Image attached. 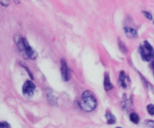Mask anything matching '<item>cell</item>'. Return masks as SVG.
Wrapping results in <instances>:
<instances>
[{"instance_id": "cell-4", "label": "cell", "mask_w": 154, "mask_h": 128, "mask_svg": "<svg viewBox=\"0 0 154 128\" xmlns=\"http://www.w3.org/2000/svg\"><path fill=\"white\" fill-rule=\"evenodd\" d=\"M35 85L31 81H26L23 86V93L27 96H32L34 93Z\"/></svg>"}, {"instance_id": "cell-14", "label": "cell", "mask_w": 154, "mask_h": 128, "mask_svg": "<svg viewBox=\"0 0 154 128\" xmlns=\"http://www.w3.org/2000/svg\"><path fill=\"white\" fill-rule=\"evenodd\" d=\"M144 15H145L146 17H147V19L152 20V15L150 14V13H148V12H147V11H144Z\"/></svg>"}, {"instance_id": "cell-2", "label": "cell", "mask_w": 154, "mask_h": 128, "mask_svg": "<svg viewBox=\"0 0 154 128\" xmlns=\"http://www.w3.org/2000/svg\"><path fill=\"white\" fill-rule=\"evenodd\" d=\"M17 48L20 50L21 54L26 59H31L35 60L37 57V53L32 48L27 40L24 38H21L17 42Z\"/></svg>"}, {"instance_id": "cell-11", "label": "cell", "mask_w": 154, "mask_h": 128, "mask_svg": "<svg viewBox=\"0 0 154 128\" xmlns=\"http://www.w3.org/2000/svg\"><path fill=\"white\" fill-rule=\"evenodd\" d=\"M147 111H148L149 114L151 115H154V105L153 104H150L147 105Z\"/></svg>"}, {"instance_id": "cell-15", "label": "cell", "mask_w": 154, "mask_h": 128, "mask_svg": "<svg viewBox=\"0 0 154 128\" xmlns=\"http://www.w3.org/2000/svg\"><path fill=\"white\" fill-rule=\"evenodd\" d=\"M153 70H154V62L153 63Z\"/></svg>"}, {"instance_id": "cell-3", "label": "cell", "mask_w": 154, "mask_h": 128, "mask_svg": "<svg viewBox=\"0 0 154 128\" xmlns=\"http://www.w3.org/2000/svg\"><path fill=\"white\" fill-rule=\"evenodd\" d=\"M139 53L144 61H150L154 57V50L153 47L147 41H145L139 48Z\"/></svg>"}, {"instance_id": "cell-9", "label": "cell", "mask_w": 154, "mask_h": 128, "mask_svg": "<svg viewBox=\"0 0 154 128\" xmlns=\"http://www.w3.org/2000/svg\"><path fill=\"white\" fill-rule=\"evenodd\" d=\"M129 118H130L131 121H132L133 123H138V122H139V120H140L139 116H138V114L135 112H132V114H130V116H129Z\"/></svg>"}, {"instance_id": "cell-12", "label": "cell", "mask_w": 154, "mask_h": 128, "mask_svg": "<svg viewBox=\"0 0 154 128\" xmlns=\"http://www.w3.org/2000/svg\"><path fill=\"white\" fill-rule=\"evenodd\" d=\"M0 128H11V126L6 121H2L0 123Z\"/></svg>"}, {"instance_id": "cell-10", "label": "cell", "mask_w": 154, "mask_h": 128, "mask_svg": "<svg viewBox=\"0 0 154 128\" xmlns=\"http://www.w3.org/2000/svg\"><path fill=\"white\" fill-rule=\"evenodd\" d=\"M126 74H125V72H121L120 74V82H121V84L122 86H123V87H126V82H125V79H126Z\"/></svg>"}, {"instance_id": "cell-16", "label": "cell", "mask_w": 154, "mask_h": 128, "mask_svg": "<svg viewBox=\"0 0 154 128\" xmlns=\"http://www.w3.org/2000/svg\"><path fill=\"white\" fill-rule=\"evenodd\" d=\"M117 128H121V127H117Z\"/></svg>"}, {"instance_id": "cell-7", "label": "cell", "mask_w": 154, "mask_h": 128, "mask_svg": "<svg viewBox=\"0 0 154 128\" xmlns=\"http://www.w3.org/2000/svg\"><path fill=\"white\" fill-rule=\"evenodd\" d=\"M104 86H105V88L106 90H111L113 88V85L111 83V81H110V77L108 74H105V82H104Z\"/></svg>"}, {"instance_id": "cell-1", "label": "cell", "mask_w": 154, "mask_h": 128, "mask_svg": "<svg viewBox=\"0 0 154 128\" xmlns=\"http://www.w3.org/2000/svg\"><path fill=\"white\" fill-rule=\"evenodd\" d=\"M97 105V100L95 95L90 90L83 93L82 99L81 101V107L86 111H91L96 108Z\"/></svg>"}, {"instance_id": "cell-8", "label": "cell", "mask_w": 154, "mask_h": 128, "mask_svg": "<svg viewBox=\"0 0 154 128\" xmlns=\"http://www.w3.org/2000/svg\"><path fill=\"white\" fill-rule=\"evenodd\" d=\"M106 117H107V121H108V124H113L116 122V117L115 116L113 115L111 113L108 112L106 114Z\"/></svg>"}, {"instance_id": "cell-5", "label": "cell", "mask_w": 154, "mask_h": 128, "mask_svg": "<svg viewBox=\"0 0 154 128\" xmlns=\"http://www.w3.org/2000/svg\"><path fill=\"white\" fill-rule=\"evenodd\" d=\"M61 73L63 80L66 81H69V78H70V73H69V69L67 66V63L64 59L61 60Z\"/></svg>"}, {"instance_id": "cell-13", "label": "cell", "mask_w": 154, "mask_h": 128, "mask_svg": "<svg viewBox=\"0 0 154 128\" xmlns=\"http://www.w3.org/2000/svg\"><path fill=\"white\" fill-rule=\"evenodd\" d=\"M1 4L3 6H8L9 5L8 0H1Z\"/></svg>"}, {"instance_id": "cell-6", "label": "cell", "mask_w": 154, "mask_h": 128, "mask_svg": "<svg viewBox=\"0 0 154 128\" xmlns=\"http://www.w3.org/2000/svg\"><path fill=\"white\" fill-rule=\"evenodd\" d=\"M124 31L126 36L130 39H135V38L138 37V33L134 29L130 28V27H125Z\"/></svg>"}]
</instances>
